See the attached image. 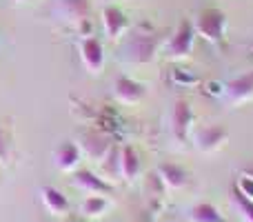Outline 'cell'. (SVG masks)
Segmentation results:
<instances>
[{
    "label": "cell",
    "instance_id": "1",
    "mask_svg": "<svg viewBox=\"0 0 253 222\" xmlns=\"http://www.w3.org/2000/svg\"><path fill=\"white\" fill-rule=\"evenodd\" d=\"M162 44V36L156 31L135 29L123 44V58L129 65H147L156 58L158 49Z\"/></svg>",
    "mask_w": 253,
    "mask_h": 222
},
{
    "label": "cell",
    "instance_id": "2",
    "mask_svg": "<svg viewBox=\"0 0 253 222\" xmlns=\"http://www.w3.org/2000/svg\"><path fill=\"white\" fill-rule=\"evenodd\" d=\"M193 27H196V34H200L207 43L220 44L224 38V31H227V13L215 7L202 9V11L198 13Z\"/></svg>",
    "mask_w": 253,
    "mask_h": 222
},
{
    "label": "cell",
    "instance_id": "3",
    "mask_svg": "<svg viewBox=\"0 0 253 222\" xmlns=\"http://www.w3.org/2000/svg\"><path fill=\"white\" fill-rule=\"evenodd\" d=\"M196 27L189 18H182L171 34V38L165 44V53L169 58H187L193 51V43H196Z\"/></svg>",
    "mask_w": 253,
    "mask_h": 222
},
{
    "label": "cell",
    "instance_id": "4",
    "mask_svg": "<svg viewBox=\"0 0 253 222\" xmlns=\"http://www.w3.org/2000/svg\"><path fill=\"white\" fill-rule=\"evenodd\" d=\"M51 11L67 25H80L91 13V0H51Z\"/></svg>",
    "mask_w": 253,
    "mask_h": 222
},
{
    "label": "cell",
    "instance_id": "5",
    "mask_svg": "<svg viewBox=\"0 0 253 222\" xmlns=\"http://www.w3.org/2000/svg\"><path fill=\"white\" fill-rule=\"evenodd\" d=\"M78 49H80V58H83V65L89 74H100L102 67H105V47L96 36H83L78 40Z\"/></svg>",
    "mask_w": 253,
    "mask_h": 222
},
{
    "label": "cell",
    "instance_id": "6",
    "mask_svg": "<svg viewBox=\"0 0 253 222\" xmlns=\"http://www.w3.org/2000/svg\"><path fill=\"white\" fill-rule=\"evenodd\" d=\"M80 151L84 153V156H89L91 160H102V158L107 156V153L111 151V140L109 135L105 133V131L100 129H93V131H83L80 133Z\"/></svg>",
    "mask_w": 253,
    "mask_h": 222
},
{
    "label": "cell",
    "instance_id": "7",
    "mask_svg": "<svg viewBox=\"0 0 253 222\" xmlns=\"http://www.w3.org/2000/svg\"><path fill=\"white\" fill-rule=\"evenodd\" d=\"M102 27L109 40H118L129 31V18L120 7L116 4H105L102 7Z\"/></svg>",
    "mask_w": 253,
    "mask_h": 222
},
{
    "label": "cell",
    "instance_id": "8",
    "mask_svg": "<svg viewBox=\"0 0 253 222\" xmlns=\"http://www.w3.org/2000/svg\"><path fill=\"white\" fill-rule=\"evenodd\" d=\"M74 184L80 191L89 193V196H109V193L114 191V184H109L102 176L93 174V171H89V169H76Z\"/></svg>",
    "mask_w": 253,
    "mask_h": 222
},
{
    "label": "cell",
    "instance_id": "9",
    "mask_svg": "<svg viewBox=\"0 0 253 222\" xmlns=\"http://www.w3.org/2000/svg\"><path fill=\"white\" fill-rule=\"evenodd\" d=\"M193 125V107L189 100H175L173 111H171V131H173L175 140L184 142L187 133Z\"/></svg>",
    "mask_w": 253,
    "mask_h": 222
},
{
    "label": "cell",
    "instance_id": "10",
    "mask_svg": "<svg viewBox=\"0 0 253 222\" xmlns=\"http://www.w3.org/2000/svg\"><path fill=\"white\" fill-rule=\"evenodd\" d=\"M224 96L231 105H242L253 98V69L224 85Z\"/></svg>",
    "mask_w": 253,
    "mask_h": 222
},
{
    "label": "cell",
    "instance_id": "11",
    "mask_svg": "<svg viewBox=\"0 0 253 222\" xmlns=\"http://www.w3.org/2000/svg\"><path fill=\"white\" fill-rule=\"evenodd\" d=\"M227 138H229L227 127H222V125H209V127H205V129L198 131L196 147L200 149L202 153H213V151H218V149L222 147L224 142H227Z\"/></svg>",
    "mask_w": 253,
    "mask_h": 222
},
{
    "label": "cell",
    "instance_id": "12",
    "mask_svg": "<svg viewBox=\"0 0 253 222\" xmlns=\"http://www.w3.org/2000/svg\"><path fill=\"white\" fill-rule=\"evenodd\" d=\"M144 93H147L144 85L129 78V76H118V80L114 83V96L123 105H135L144 98Z\"/></svg>",
    "mask_w": 253,
    "mask_h": 222
},
{
    "label": "cell",
    "instance_id": "13",
    "mask_svg": "<svg viewBox=\"0 0 253 222\" xmlns=\"http://www.w3.org/2000/svg\"><path fill=\"white\" fill-rule=\"evenodd\" d=\"M80 158H83V151H80L78 142H74V140L60 142L53 151V162L60 171H76L80 165Z\"/></svg>",
    "mask_w": 253,
    "mask_h": 222
},
{
    "label": "cell",
    "instance_id": "14",
    "mask_svg": "<svg viewBox=\"0 0 253 222\" xmlns=\"http://www.w3.org/2000/svg\"><path fill=\"white\" fill-rule=\"evenodd\" d=\"M158 178L162 180V184H165V187L173 189V191L187 187V182H189L187 169H184V167H180V165H173V162H162V165L158 167Z\"/></svg>",
    "mask_w": 253,
    "mask_h": 222
},
{
    "label": "cell",
    "instance_id": "15",
    "mask_svg": "<svg viewBox=\"0 0 253 222\" xmlns=\"http://www.w3.org/2000/svg\"><path fill=\"white\" fill-rule=\"evenodd\" d=\"M40 196H42V205L44 209L51 216H65L69 211V200L67 196L56 187H42L40 189Z\"/></svg>",
    "mask_w": 253,
    "mask_h": 222
},
{
    "label": "cell",
    "instance_id": "16",
    "mask_svg": "<svg viewBox=\"0 0 253 222\" xmlns=\"http://www.w3.org/2000/svg\"><path fill=\"white\" fill-rule=\"evenodd\" d=\"M140 174V156L131 144H125L120 151V176L125 180H133Z\"/></svg>",
    "mask_w": 253,
    "mask_h": 222
},
{
    "label": "cell",
    "instance_id": "17",
    "mask_svg": "<svg viewBox=\"0 0 253 222\" xmlns=\"http://www.w3.org/2000/svg\"><path fill=\"white\" fill-rule=\"evenodd\" d=\"M189 218H191V222H229L218 211V207L211 205V202H200V205H196L191 209V214H189Z\"/></svg>",
    "mask_w": 253,
    "mask_h": 222
},
{
    "label": "cell",
    "instance_id": "18",
    "mask_svg": "<svg viewBox=\"0 0 253 222\" xmlns=\"http://www.w3.org/2000/svg\"><path fill=\"white\" fill-rule=\"evenodd\" d=\"M80 209H83V216H87V218H100L109 209V200H107V196H87L80 205Z\"/></svg>",
    "mask_w": 253,
    "mask_h": 222
},
{
    "label": "cell",
    "instance_id": "19",
    "mask_svg": "<svg viewBox=\"0 0 253 222\" xmlns=\"http://www.w3.org/2000/svg\"><path fill=\"white\" fill-rule=\"evenodd\" d=\"M13 158V142L9 129L0 127V165H9Z\"/></svg>",
    "mask_w": 253,
    "mask_h": 222
},
{
    "label": "cell",
    "instance_id": "20",
    "mask_svg": "<svg viewBox=\"0 0 253 222\" xmlns=\"http://www.w3.org/2000/svg\"><path fill=\"white\" fill-rule=\"evenodd\" d=\"M233 205L240 209L242 218H245L247 222H253V200H249V198H245L242 193H238L236 189H233Z\"/></svg>",
    "mask_w": 253,
    "mask_h": 222
},
{
    "label": "cell",
    "instance_id": "21",
    "mask_svg": "<svg viewBox=\"0 0 253 222\" xmlns=\"http://www.w3.org/2000/svg\"><path fill=\"white\" fill-rule=\"evenodd\" d=\"M173 83L182 85V87H191V85L200 83V78H198L193 71H189V69H173Z\"/></svg>",
    "mask_w": 253,
    "mask_h": 222
},
{
    "label": "cell",
    "instance_id": "22",
    "mask_svg": "<svg viewBox=\"0 0 253 222\" xmlns=\"http://www.w3.org/2000/svg\"><path fill=\"white\" fill-rule=\"evenodd\" d=\"M236 189L238 193H242L245 198H249V200H253V178H249V176H240L236 182Z\"/></svg>",
    "mask_w": 253,
    "mask_h": 222
},
{
    "label": "cell",
    "instance_id": "23",
    "mask_svg": "<svg viewBox=\"0 0 253 222\" xmlns=\"http://www.w3.org/2000/svg\"><path fill=\"white\" fill-rule=\"evenodd\" d=\"M205 93L211 98H222L224 96V85L220 80H205Z\"/></svg>",
    "mask_w": 253,
    "mask_h": 222
},
{
    "label": "cell",
    "instance_id": "24",
    "mask_svg": "<svg viewBox=\"0 0 253 222\" xmlns=\"http://www.w3.org/2000/svg\"><path fill=\"white\" fill-rule=\"evenodd\" d=\"M242 176H249V178H253V167H247V169L242 171Z\"/></svg>",
    "mask_w": 253,
    "mask_h": 222
},
{
    "label": "cell",
    "instance_id": "25",
    "mask_svg": "<svg viewBox=\"0 0 253 222\" xmlns=\"http://www.w3.org/2000/svg\"><path fill=\"white\" fill-rule=\"evenodd\" d=\"M251 51H253V44H251Z\"/></svg>",
    "mask_w": 253,
    "mask_h": 222
}]
</instances>
